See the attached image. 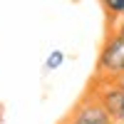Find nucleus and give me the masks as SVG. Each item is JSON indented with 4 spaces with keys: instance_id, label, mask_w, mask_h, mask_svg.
Returning a JSON list of instances; mask_svg holds the SVG:
<instances>
[{
    "instance_id": "2",
    "label": "nucleus",
    "mask_w": 124,
    "mask_h": 124,
    "mask_svg": "<svg viewBox=\"0 0 124 124\" xmlns=\"http://www.w3.org/2000/svg\"><path fill=\"white\" fill-rule=\"evenodd\" d=\"M62 124H114V122H112L109 112L102 107V102L92 94V92H87V94L72 107V112L65 117Z\"/></svg>"
},
{
    "instance_id": "8",
    "label": "nucleus",
    "mask_w": 124,
    "mask_h": 124,
    "mask_svg": "<svg viewBox=\"0 0 124 124\" xmlns=\"http://www.w3.org/2000/svg\"><path fill=\"white\" fill-rule=\"evenodd\" d=\"M114 124H124V122H114Z\"/></svg>"
},
{
    "instance_id": "1",
    "label": "nucleus",
    "mask_w": 124,
    "mask_h": 124,
    "mask_svg": "<svg viewBox=\"0 0 124 124\" xmlns=\"http://www.w3.org/2000/svg\"><path fill=\"white\" fill-rule=\"evenodd\" d=\"M124 72V37H119L117 32H109L104 45L99 50L97 57V75L94 77H114Z\"/></svg>"
},
{
    "instance_id": "4",
    "label": "nucleus",
    "mask_w": 124,
    "mask_h": 124,
    "mask_svg": "<svg viewBox=\"0 0 124 124\" xmlns=\"http://www.w3.org/2000/svg\"><path fill=\"white\" fill-rule=\"evenodd\" d=\"M99 3H102V8H104L107 20H109V27H112L124 15V0H99Z\"/></svg>"
},
{
    "instance_id": "3",
    "label": "nucleus",
    "mask_w": 124,
    "mask_h": 124,
    "mask_svg": "<svg viewBox=\"0 0 124 124\" xmlns=\"http://www.w3.org/2000/svg\"><path fill=\"white\" fill-rule=\"evenodd\" d=\"M89 92L102 102V107L109 112L112 122H124V92L117 85H112L109 79L94 77L92 85H89Z\"/></svg>"
},
{
    "instance_id": "6",
    "label": "nucleus",
    "mask_w": 124,
    "mask_h": 124,
    "mask_svg": "<svg viewBox=\"0 0 124 124\" xmlns=\"http://www.w3.org/2000/svg\"><path fill=\"white\" fill-rule=\"evenodd\" d=\"M109 32H117L119 37H124V15H122V17L117 20V23H114V25L109 27Z\"/></svg>"
},
{
    "instance_id": "5",
    "label": "nucleus",
    "mask_w": 124,
    "mask_h": 124,
    "mask_svg": "<svg viewBox=\"0 0 124 124\" xmlns=\"http://www.w3.org/2000/svg\"><path fill=\"white\" fill-rule=\"evenodd\" d=\"M62 62H65V52L62 50H52L47 55V60H45V67L47 70H57V67H62Z\"/></svg>"
},
{
    "instance_id": "7",
    "label": "nucleus",
    "mask_w": 124,
    "mask_h": 124,
    "mask_svg": "<svg viewBox=\"0 0 124 124\" xmlns=\"http://www.w3.org/2000/svg\"><path fill=\"white\" fill-rule=\"evenodd\" d=\"M102 79H104V77H102ZM109 82H112V85H117V87L124 92V72H122V75H114V77H109Z\"/></svg>"
}]
</instances>
